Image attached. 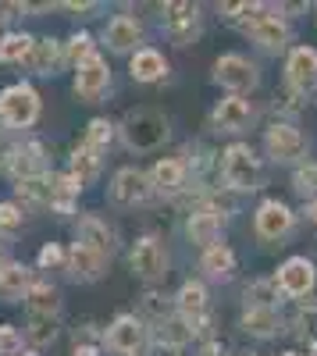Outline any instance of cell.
Instances as JSON below:
<instances>
[{
	"instance_id": "49",
	"label": "cell",
	"mask_w": 317,
	"mask_h": 356,
	"mask_svg": "<svg viewBox=\"0 0 317 356\" xmlns=\"http://www.w3.org/2000/svg\"><path fill=\"white\" fill-rule=\"evenodd\" d=\"M285 356H296V353H285Z\"/></svg>"
},
{
	"instance_id": "14",
	"label": "cell",
	"mask_w": 317,
	"mask_h": 356,
	"mask_svg": "<svg viewBox=\"0 0 317 356\" xmlns=\"http://www.w3.org/2000/svg\"><path fill=\"white\" fill-rule=\"evenodd\" d=\"M289 228H293V211L285 203L268 200L261 211H257V235H261V239H282Z\"/></svg>"
},
{
	"instance_id": "5",
	"label": "cell",
	"mask_w": 317,
	"mask_h": 356,
	"mask_svg": "<svg viewBox=\"0 0 317 356\" xmlns=\"http://www.w3.org/2000/svg\"><path fill=\"white\" fill-rule=\"evenodd\" d=\"M214 79L225 89H232V93H246V89L257 86V68L239 54H225V57H218V65H214Z\"/></svg>"
},
{
	"instance_id": "19",
	"label": "cell",
	"mask_w": 317,
	"mask_h": 356,
	"mask_svg": "<svg viewBox=\"0 0 317 356\" xmlns=\"http://www.w3.org/2000/svg\"><path fill=\"white\" fill-rule=\"evenodd\" d=\"M150 186L157 189V193H179L182 186H186V164L182 161H175V157H164V161H157L154 164V171H150Z\"/></svg>"
},
{
	"instance_id": "39",
	"label": "cell",
	"mask_w": 317,
	"mask_h": 356,
	"mask_svg": "<svg viewBox=\"0 0 317 356\" xmlns=\"http://www.w3.org/2000/svg\"><path fill=\"white\" fill-rule=\"evenodd\" d=\"M296 335L300 339H310V346L317 342V307H303L300 317H296Z\"/></svg>"
},
{
	"instance_id": "27",
	"label": "cell",
	"mask_w": 317,
	"mask_h": 356,
	"mask_svg": "<svg viewBox=\"0 0 317 356\" xmlns=\"http://www.w3.org/2000/svg\"><path fill=\"white\" fill-rule=\"evenodd\" d=\"M25 307H29V314L57 317V310H61V296H57V289H54V285L40 282V285L29 289V296H25Z\"/></svg>"
},
{
	"instance_id": "23",
	"label": "cell",
	"mask_w": 317,
	"mask_h": 356,
	"mask_svg": "<svg viewBox=\"0 0 317 356\" xmlns=\"http://www.w3.org/2000/svg\"><path fill=\"white\" fill-rule=\"evenodd\" d=\"M200 267L207 271V278H214V282H228L236 275V253L228 250V246H211L207 253H204V260H200Z\"/></svg>"
},
{
	"instance_id": "12",
	"label": "cell",
	"mask_w": 317,
	"mask_h": 356,
	"mask_svg": "<svg viewBox=\"0 0 317 356\" xmlns=\"http://www.w3.org/2000/svg\"><path fill=\"white\" fill-rule=\"evenodd\" d=\"M164 29L175 43H193V36L200 33V8L196 4H168L164 15Z\"/></svg>"
},
{
	"instance_id": "38",
	"label": "cell",
	"mask_w": 317,
	"mask_h": 356,
	"mask_svg": "<svg viewBox=\"0 0 317 356\" xmlns=\"http://www.w3.org/2000/svg\"><path fill=\"white\" fill-rule=\"evenodd\" d=\"M293 189H296L300 196L317 193V164H303V168H296V175H293Z\"/></svg>"
},
{
	"instance_id": "3",
	"label": "cell",
	"mask_w": 317,
	"mask_h": 356,
	"mask_svg": "<svg viewBox=\"0 0 317 356\" xmlns=\"http://www.w3.org/2000/svg\"><path fill=\"white\" fill-rule=\"evenodd\" d=\"M40 118V97L33 86H8L0 93V122L11 129H29Z\"/></svg>"
},
{
	"instance_id": "45",
	"label": "cell",
	"mask_w": 317,
	"mask_h": 356,
	"mask_svg": "<svg viewBox=\"0 0 317 356\" xmlns=\"http://www.w3.org/2000/svg\"><path fill=\"white\" fill-rule=\"evenodd\" d=\"M307 214H310V221H314V225H317V200H314V203H310V211H307Z\"/></svg>"
},
{
	"instance_id": "28",
	"label": "cell",
	"mask_w": 317,
	"mask_h": 356,
	"mask_svg": "<svg viewBox=\"0 0 317 356\" xmlns=\"http://www.w3.org/2000/svg\"><path fill=\"white\" fill-rule=\"evenodd\" d=\"M79 189H82V182L75 175H50V207H57L61 214H68Z\"/></svg>"
},
{
	"instance_id": "36",
	"label": "cell",
	"mask_w": 317,
	"mask_h": 356,
	"mask_svg": "<svg viewBox=\"0 0 317 356\" xmlns=\"http://www.w3.org/2000/svg\"><path fill=\"white\" fill-rule=\"evenodd\" d=\"M278 300V282H253L246 289V307H271L275 310Z\"/></svg>"
},
{
	"instance_id": "41",
	"label": "cell",
	"mask_w": 317,
	"mask_h": 356,
	"mask_svg": "<svg viewBox=\"0 0 317 356\" xmlns=\"http://www.w3.org/2000/svg\"><path fill=\"white\" fill-rule=\"evenodd\" d=\"M68 257L61 253V246H57V243H47L43 250H40V267H61Z\"/></svg>"
},
{
	"instance_id": "34",
	"label": "cell",
	"mask_w": 317,
	"mask_h": 356,
	"mask_svg": "<svg viewBox=\"0 0 317 356\" xmlns=\"http://www.w3.org/2000/svg\"><path fill=\"white\" fill-rule=\"evenodd\" d=\"M57 335V321L54 317H43V314H29V339L36 346H50Z\"/></svg>"
},
{
	"instance_id": "13",
	"label": "cell",
	"mask_w": 317,
	"mask_h": 356,
	"mask_svg": "<svg viewBox=\"0 0 317 356\" xmlns=\"http://www.w3.org/2000/svg\"><path fill=\"white\" fill-rule=\"evenodd\" d=\"M4 168L11 171L15 182H29V178H40L43 175V146L40 143H25V146H15L8 154Z\"/></svg>"
},
{
	"instance_id": "21",
	"label": "cell",
	"mask_w": 317,
	"mask_h": 356,
	"mask_svg": "<svg viewBox=\"0 0 317 356\" xmlns=\"http://www.w3.org/2000/svg\"><path fill=\"white\" fill-rule=\"evenodd\" d=\"M243 328H246L250 335H257V339H271V335L282 332V317H278V310H271V307H246Z\"/></svg>"
},
{
	"instance_id": "2",
	"label": "cell",
	"mask_w": 317,
	"mask_h": 356,
	"mask_svg": "<svg viewBox=\"0 0 317 356\" xmlns=\"http://www.w3.org/2000/svg\"><path fill=\"white\" fill-rule=\"evenodd\" d=\"M221 178H225V186L228 189H236V193H253V189H261V161H257V154L250 150V146L236 143V146H228L225 157H221Z\"/></svg>"
},
{
	"instance_id": "1",
	"label": "cell",
	"mask_w": 317,
	"mask_h": 356,
	"mask_svg": "<svg viewBox=\"0 0 317 356\" xmlns=\"http://www.w3.org/2000/svg\"><path fill=\"white\" fill-rule=\"evenodd\" d=\"M122 139L129 150H139V154H147V150H157V146L168 139V118L154 107H139L125 118V125H122Z\"/></svg>"
},
{
	"instance_id": "17",
	"label": "cell",
	"mask_w": 317,
	"mask_h": 356,
	"mask_svg": "<svg viewBox=\"0 0 317 356\" xmlns=\"http://www.w3.org/2000/svg\"><path fill=\"white\" fill-rule=\"evenodd\" d=\"M189 239L200 243V246H218L221 239V214L214 211V207H200V211L189 214Z\"/></svg>"
},
{
	"instance_id": "30",
	"label": "cell",
	"mask_w": 317,
	"mask_h": 356,
	"mask_svg": "<svg viewBox=\"0 0 317 356\" xmlns=\"http://www.w3.org/2000/svg\"><path fill=\"white\" fill-rule=\"evenodd\" d=\"M57 61H61V47H57V40H36L33 54H29V65H33L36 75H50L57 68Z\"/></svg>"
},
{
	"instance_id": "15",
	"label": "cell",
	"mask_w": 317,
	"mask_h": 356,
	"mask_svg": "<svg viewBox=\"0 0 317 356\" xmlns=\"http://www.w3.org/2000/svg\"><path fill=\"white\" fill-rule=\"evenodd\" d=\"M246 33L261 43L264 50H282L285 43H289V25H285L278 15H261V18H253L246 25Z\"/></svg>"
},
{
	"instance_id": "9",
	"label": "cell",
	"mask_w": 317,
	"mask_h": 356,
	"mask_svg": "<svg viewBox=\"0 0 317 356\" xmlns=\"http://www.w3.org/2000/svg\"><path fill=\"white\" fill-rule=\"evenodd\" d=\"M264 143H268V154L275 161H300L307 154V139L293 125H271L268 136H264Z\"/></svg>"
},
{
	"instance_id": "31",
	"label": "cell",
	"mask_w": 317,
	"mask_h": 356,
	"mask_svg": "<svg viewBox=\"0 0 317 356\" xmlns=\"http://www.w3.org/2000/svg\"><path fill=\"white\" fill-rule=\"evenodd\" d=\"M33 47H36V40H33V36H25V33H11V36H4V43H0V61H4V65L29 61Z\"/></svg>"
},
{
	"instance_id": "22",
	"label": "cell",
	"mask_w": 317,
	"mask_h": 356,
	"mask_svg": "<svg viewBox=\"0 0 317 356\" xmlns=\"http://www.w3.org/2000/svg\"><path fill=\"white\" fill-rule=\"evenodd\" d=\"M139 40H143V29H139L136 18H129V15L111 18V25H107V43H111V50H132Z\"/></svg>"
},
{
	"instance_id": "26",
	"label": "cell",
	"mask_w": 317,
	"mask_h": 356,
	"mask_svg": "<svg viewBox=\"0 0 317 356\" xmlns=\"http://www.w3.org/2000/svg\"><path fill=\"white\" fill-rule=\"evenodd\" d=\"M179 314L186 321H200L207 314V289L200 285V282H186L179 289Z\"/></svg>"
},
{
	"instance_id": "40",
	"label": "cell",
	"mask_w": 317,
	"mask_h": 356,
	"mask_svg": "<svg viewBox=\"0 0 317 356\" xmlns=\"http://www.w3.org/2000/svg\"><path fill=\"white\" fill-rule=\"evenodd\" d=\"M18 353H22V335L11 324H4V328H0V356H18Z\"/></svg>"
},
{
	"instance_id": "6",
	"label": "cell",
	"mask_w": 317,
	"mask_h": 356,
	"mask_svg": "<svg viewBox=\"0 0 317 356\" xmlns=\"http://www.w3.org/2000/svg\"><path fill=\"white\" fill-rule=\"evenodd\" d=\"M154 193L150 186V175H143L136 168H122L118 175H114V186H111V196L114 203H122V207H136V203H147Z\"/></svg>"
},
{
	"instance_id": "32",
	"label": "cell",
	"mask_w": 317,
	"mask_h": 356,
	"mask_svg": "<svg viewBox=\"0 0 317 356\" xmlns=\"http://www.w3.org/2000/svg\"><path fill=\"white\" fill-rule=\"evenodd\" d=\"M97 171H100V154H93L90 146L82 143L72 154V175L79 178V182H90V178H97Z\"/></svg>"
},
{
	"instance_id": "37",
	"label": "cell",
	"mask_w": 317,
	"mask_h": 356,
	"mask_svg": "<svg viewBox=\"0 0 317 356\" xmlns=\"http://www.w3.org/2000/svg\"><path fill=\"white\" fill-rule=\"evenodd\" d=\"M93 57V36H86V33H75L72 43H68V61L82 65V61H90Z\"/></svg>"
},
{
	"instance_id": "43",
	"label": "cell",
	"mask_w": 317,
	"mask_h": 356,
	"mask_svg": "<svg viewBox=\"0 0 317 356\" xmlns=\"http://www.w3.org/2000/svg\"><path fill=\"white\" fill-rule=\"evenodd\" d=\"M143 307H147L150 314H157L161 321H168V307L161 303V296H157V292H147V300H143Z\"/></svg>"
},
{
	"instance_id": "24",
	"label": "cell",
	"mask_w": 317,
	"mask_h": 356,
	"mask_svg": "<svg viewBox=\"0 0 317 356\" xmlns=\"http://www.w3.org/2000/svg\"><path fill=\"white\" fill-rule=\"evenodd\" d=\"M33 282H29V267L22 264H4L0 267V296L4 300H25Z\"/></svg>"
},
{
	"instance_id": "47",
	"label": "cell",
	"mask_w": 317,
	"mask_h": 356,
	"mask_svg": "<svg viewBox=\"0 0 317 356\" xmlns=\"http://www.w3.org/2000/svg\"><path fill=\"white\" fill-rule=\"evenodd\" d=\"M0 260H4V246H0Z\"/></svg>"
},
{
	"instance_id": "29",
	"label": "cell",
	"mask_w": 317,
	"mask_h": 356,
	"mask_svg": "<svg viewBox=\"0 0 317 356\" xmlns=\"http://www.w3.org/2000/svg\"><path fill=\"white\" fill-rule=\"evenodd\" d=\"M193 335H196V328H193V321H186V317H168V321H161V328H157V342L171 346V349L186 346Z\"/></svg>"
},
{
	"instance_id": "48",
	"label": "cell",
	"mask_w": 317,
	"mask_h": 356,
	"mask_svg": "<svg viewBox=\"0 0 317 356\" xmlns=\"http://www.w3.org/2000/svg\"><path fill=\"white\" fill-rule=\"evenodd\" d=\"M22 356H33V353H22Z\"/></svg>"
},
{
	"instance_id": "10",
	"label": "cell",
	"mask_w": 317,
	"mask_h": 356,
	"mask_svg": "<svg viewBox=\"0 0 317 356\" xmlns=\"http://www.w3.org/2000/svg\"><path fill=\"white\" fill-rule=\"evenodd\" d=\"M314 264L307 260V257H293V260H285L282 267H278V289L285 292V296H307L310 289H314Z\"/></svg>"
},
{
	"instance_id": "16",
	"label": "cell",
	"mask_w": 317,
	"mask_h": 356,
	"mask_svg": "<svg viewBox=\"0 0 317 356\" xmlns=\"http://www.w3.org/2000/svg\"><path fill=\"white\" fill-rule=\"evenodd\" d=\"M104 264H107L104 253L82 246V243H75L72 253H68V271H72V278H79V282H97V278L104 275Z\"/></svg>"
},
{
	"instance_id": "35",
	"label": "cell",
	"mask_w": 317,
	"mask_h": 356,
	"mask_svg": "<svg viewBox=\"0 0 317 356\" xmlns=\"http://www.w3.org/2000/svg\"><path fill=\"white\" fill-rule=\"evenodd\" d=\"M111 136H114V129H111L107 118H93L90 129H86V146H90L93 154H100V150L111 146Z\"/></svg>"
},
{
	"instance_id": "33",
	"label": "cell",
	"mask_w": 317,
	"mask_h": 356,
	"mask_svg": "<svg viewBox=\"0 0 317 356\" xmlns=\"http://www.w3.org/2000/svg\"><path fill=\"white\" fill-rule=\"evenodd\" d=\"M18 196L29 207H50V178L40 175V178H29V182H18Z\"/></svg>"
},
{
	"instance_id": "11",
	"label": "cell",
	"mask_w": 317,
	"mask_h": 356,
	"mask_svg": "<svg viewBox=\"0 0 317 356\" xmlns=\"http://www.w3.org/2000/svg\"><path fill=\"white\" fill-rule=\"evenodd\" d=\"M285 75H289V86L296 89V93H310V89L317 86V50L310 47H296L289 54V65H285Z\"/></svg>"
},
{
	"instance_id": "42",
	"label": "cell",
	"mask_w": 317,
	"mask_h": 356,
	"mask_svg": "<svg viewBox=\"0 0 317 356\" xmlns=\"http://www.w3.org/2000/svg\"><path fill=\"white\" fill-rule=\"evenodd\" d=\"M22 225V211L15 203H0V228H18Z\"/></svg>"
},
{
	"instance_id": "7",
	"label": "cell",
	"mask_w": 317,
	"mask_h": 356,
	"mask_svg": "<svg viewBox=\"0 0 317 356\" xmlns=\"http://www.w3.org/2000/svg\"><path fill=\"white\" fill-rule=\"evenodd\" d=\"M143 342H147V328H143L136 317H129V314H122V317L107 328V349H111V353L132 356V353L143 349Z\"/></svg>"
},
{
	"instance_id": "20",
	"label": "cell",
	"mask_w": 317,
	"mask_h": 356,
	"mask_svg": "<svg viewBox=\"0 0 317 356\" xmlns=\"http://www.w3.org/2000/svg\"><path fill=\"white\" fill-rule=\"evenodd\" d=\"M75 243H82V246H90V250H97V253L107 257V253L114 250V232H111L107 221H100V218H82Z\"/></svg>"
},
{
	"instance_id": "25",
	"label": "cell",
	"mask_w": 317,
	"mask_h": 356,
	"mask_svg": "<svg viewBox=\"0 0 317 356\" xmlns=\"http://www.w3.org/2000/svg\"><path fill=\"white\" fill-rule=\"evenodd\" d=\"M168 75V61L157 50H136L132 57V79L136 82H157Z\"/></svg>"
},
{
	"instance_id": "46",
	"label": "cell",
	"mask_w": 317,
	"mask_h": 356,
	"mask_svg": "<svg viewBox=\"0 0 317 356\" xmlns=\"http://www.w3.org/2000/svg\"><path fill=\"white\" fill-rule=\"evenodd\" d=\"M310 356H317V342H314V346H310Z\"/></svg>"
},
{
	"instance_id": "8",
	"label": "cell",
	"mask_w": 317,
	"mask_h": 356,
	"mask_svg": "<svg viewBox=\"0 0 317 356\" xmlns=\"http://www.w3.org/2000/svg\"><path fill=\"white\" fill-rule=\"evenodd\" d=\"M107 82H111V68H107L104 57L93 54L90 61H82L79 72H75V93H79L86 104H93L104 89H107Z\"/></svg>"
},
{
	"instance_id": "18",
	"label": "cell",
	"mask_w": 317,
	"mask_h": 356,
	"mask_svg": "<svg viewBox=\"0 0 317 356\" xmlns=\"http://www.w3.org/2000/svg\"><path fill=\"white\" fill-rule=\"evenodd\" d=\"M250 118H253V107L243 97H228L214 107V125L221 132H243L250 125Z\"/></svg>"
},
{
	"instance_id": "44",
	"label": "cell",
	"mask_w": 317,
	"mask_h": 356,
	"mask_svg": "<svg viewBox=\"0 0 317 356\" xmlns=\"http://www.w3.org/2000/svg\"><path fill=\"white\" fill-rule=\"evenodd\" d=\"M72 356H97V346H75Z\"/></svg>"
},
{
	"instance_id": "4",
	"label": "cell",
	"mask_w": 317,
	"mask_h": 356,
	"mask_svg": "<svg viewBox=\"0 0 317 356\" xmlns=\"http://www.w3.org/2000/svg\"><path fill=\"white\" fill-rule=\"evenodd\" d=\"M129 264H132V271H136L143 282H157V278H164V271H168L164 246L154 239V235H147V239H139V243L132 246Z\"/></svg>"
}]
</instances>
